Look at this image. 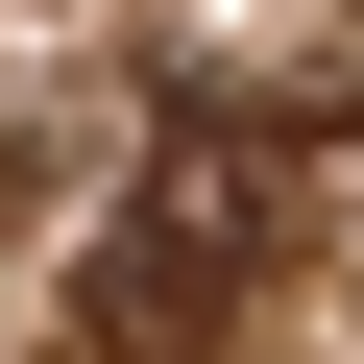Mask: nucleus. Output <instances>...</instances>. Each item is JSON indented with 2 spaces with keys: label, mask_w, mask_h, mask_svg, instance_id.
<instances>
[{
  "label": "nucleus",
  "mask_w": 364,
  "mask_h": 364,
  "mask_svg": "<svg viewBox=\"0 0 364 364\" xmlns=\"http://www.w3.org/2000/svg\"><path fill=\"white\" fill-rule=\"evenodd\" d=\"M267 219H291V146L267 122H170L97 219V291H73V364H219V316L267 291Z\"/></svg>",
  "instance_id": "1"
}]
</instances>
